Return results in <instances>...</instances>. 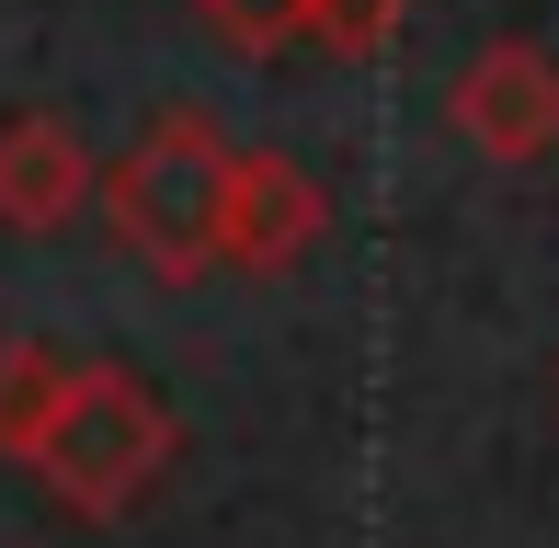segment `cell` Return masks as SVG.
<instances>
[{
  "label": "cell",
  "instance_id": "2",
  "mask_svg": "<svg viewBox=\"0 0 559 548\" xmlns=\"http://www.w3.org/2000/svg\"><path fill=\"white\" fill-rule=\"evenodd\" d=\"M23 468H35L69 514L104 526V514L148 503V480L171 468V401L138 366H69V389H58V412H46V434H35Z\"/></svg>",
  "mask_w": 559,
  "mask_h": 548
},
{
  "label": "cell",
  "instance_id": "6",
  "mask_svg": "<svg viewBox=\"0 0 559 548\" xmlns=\"http://www.w3.org/2000/svg\"><path fill=\"white\" fill-rule=\"evenodd\" d=\"M58 389H69V355H58V343H0V457H35Z\"/></svg>",
  "mask_w": 559,
  "mask_h": 548
},
{
  "label": "cell",
  "instance_id": "3",
  "mask_svg": "<svg viewBox=\"0 0 559 548\" xmlns=\"http://www.w3.org/2000/svg\"><path fill=\"white\" fill-rule=\"evenodd\" d=\"M445 115H456V138H468L479 160H502V171L548 160V148H559V58L537 35H491L468 69H456Z\"/></svg>",
  "mask_w": 559,
  "mask_h": 548
},
{
  "label": "cell",
  "instance_id": "5",
  "mask_svg": "<svg viewBox=\"0 0 559 548\" xmlns=\"http://www.w3.org/2000/svg\"><path fill=\"white\" fill-rule=\"evenodd\" d=\"M92 194H104V183H92V148H81L69 115H46V104L0 115V229L46 240V229H69Z\"/></svg>",
  "mask_w": 559,
  "mask_h": 548
},
{
  "label": "cell",
  "instance_id": "1",
  "mask_svg": "<svg viewBox=\"0 0 559 548\" xmlns=\"http://www.w3.org/2000/svg\"><path fill=\"white\" fill-rule=\"evenodd\" d=\"M228 148L194 104H160L138 127V148L104 171V217L115 240L138 252L160 286H194V274H217V206H228Z\"/></svg>",
  "mask_w": 559,
  "mask_h": 548
},
{
  "label": "cell",
  "instance_id": "7",
  "mask_svg": "<svg viewBox=\"0 0 559 548\" xmlns=\"http://www.w3.org/2000/svg\"><path fill=\"white\" fill-rule=\"evenodd\" d=\"M194 23L228 46V58H286V46H309L320 0H183Z\"/></svg>",
  "mask_w": 559,
  "mask_h": 548
},
{
  "label": "cell",
  "instance_id": "4",
  "mask_svg": "<svg viewBox=\"0 0 559 548\" xmlns=\"http://www.w3.org/2000/svg\"><path fill=\"white\" fill-rule=\"evenodd\" d=\"M332 194L286 160V148H240L228 160V206H217V263L228 274H286L297 252H320Z\"/></svg>",
  "mask_w": 559,
  "mask_h": 548
},
{
  "label": "cell",
  "instance_id": "8",
  "mask_svg": "<svg viewBox=\"0 0 559 548\" xmlns=\"http://www.w3.org/2000/svg\"><path fill=\"white\" fill-rule=\"evenodd\" d=\"M400 35V0H320L309 46H332V58H377V46Z\"/></svg>",
  "mask_w": 559,
  "mask_h": 548
}]
</instances>
